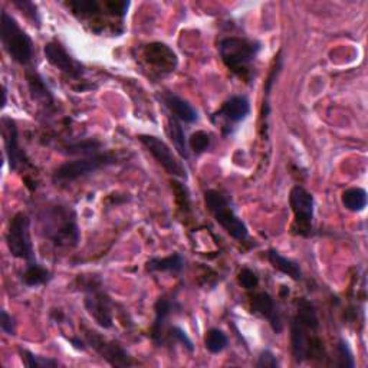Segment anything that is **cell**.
<instances>
[{
  "instance_id": "6da1fadb",
  "label": "cell",
  "mask_w": 368,
  "mask_h": 368,
  "mask_svg": "<svg viewBox=\"0 0 368 368\" xmlns=\"http://www.w3.org/2000/svg\"><path fill=\"white\" fill-rule=\"evenodd\" d=\"M318 328L317 311L309 301L301 300L298 302V312L291 327V345L296 362H302L311 357H322L324 349L317 336Z\"/></svg>"
},
{
  "instance_id": "7a4b0ae2",
  "label": "cell",
  "mask_w": 368,
  "mask_h": 368,
  "mask_svg": "<svg viewBox=\"0 0 368 368\" xmlns=\"http://www.w3.org/2000/svg\"><path fill=\"white\" fill-rule=\"evenodd\" d=\"M43 233L55 246L74 248L79 242V229L71 209L55 206L45 210L42 216Z\"/></svg>"
},
{
  "instance_id": "3957f363",
  "label": "cell",
  "mask_w": 368,
  "mask_h": 368,
  "mask_svg": "<svg viewBox=\"0 0 368 368\" xmlns=\"http://www.w3.org/2000/svg\"><path fill=\"white\" fill-rule=\"evenodd\" d=\"M260 43L244 38H226L220 42L219 52L224 65L239 77L248 78L251 65L258 57Z\"/></svg>"
},
{
  "instance_id": "277c9868",
  "label": "cell",
  "mask_w": 368,
  "mask_h": 368,
  "mask_svg": "<svg viewBox=\"0 0 368 368\" xmlns=\"http://www.w3.org/2000/svg\"><path fill=\"white\" fill-rule=\"evenodd\" d=\"M204 202L207 209L210 210V213H212L213 217L216 219V222L233 239L240 242L248 239L249 232L246 224L238 217L235 210L229 204V200H227L222 193L216 190H207L204 193Z\"/></svg>"
},
{
  "instance_id": "5b68a950",
  "label": "cell",
  "mask_w": 368,
  "mask_h": 368,
  "mask_svg": "<svg viewBox=\"0 0 368 368\" xmlns=\"http://www.w3.org/2000/svg\"><path fill=\"white\" fill-rule=\"evenodd\" d=\"M0 38L8 54L17 64L26 65L32 59L33 43L28 33L22 30L8 12H2V32Z\"/></svg>"
},
{
  "instance_id": "8992f818",
  "label": "cell",
  "mask_w": 368,
  "mask_h": 368,
  "mask_svg": "<svg viewBox=\"0 0 368 368\" xmlns=\"http://www.w3.org/2000/svg\"><path fill=\"white\" fill-rule=\"evenodd\" d=\"M117 163V157L111 153H93L84 159L62 164L54 174V183L66 184L78 180L86 174L94 173L102 167Z\"/></svg>"
},
{
  "instance_id": "52a82bcc",
  "label": "cell",
  "mask_w": 368,
  "mask_h": 368,
  "mask_svg": "<svg viewBox=\"0 0 368 368\" xmlns=\"http://www.w3.org/2000/svg\"><path fill=\"white\" fill-rule=\"evenodd\" d=\"M29 226L30 220L28 215L17 213L10 222L6 242L12 256L17 259H23L28 262V264H32V262H37V259H35Z\"/></svg>"
},
{
  "instance_id": "ba28073f",
  "label": "cell",
  "mask_w": 368,
  "mask_h": 368,
  "mask_svg": "<svg viewBox=\"0 0 368 368\" xmlns=\"http://www.w3.org/2000/svg\"><path fill=\"white\" fill-rule=\"evenodd\" d=\"M289 203L295 216V231L298 235L308 236L312 232L313 196L301 186L291 190Z\"/></svg>"
},
{
  "instance_id": "9c48e42d",
  "label": "cell",
  "mask_w": 368,
  "mask_h": 368,
  "mask_svg": "<svg viewBox=\"0 0 368 368\" xmlns=\"http://www.w3.org/2000/svg\"><path fill=\"white\" fill-rule=\"evenodd\" d=\"M138 139L153 154L154 159L166 168L167 173L173 174V176L187 179V171L184 166L176 159V155L173 154V151L163 139L154 135H139Z\"/></svg>"
},
{
  "instance_id": "30bf717a",
  "label": "cell",
  "mask_w": 368,
  "mask_h": 368,
  "mask_svg": "<svg viewBox=\"0 0 368 368\" xmlns=\"http://www.w3.org/2000/svg\"><path fill=\"white\" fill-rule=\"evenodd\" d=\"M85 307L88 312L93 315V318L101 325L102 328L113 327V312H111V301L110 298L95 287L94 284L88 285L85 296Z\"/></svg>"
},
{
  "instance_id": "8fae6325",
  "label": "cell",
  "mask_w": 368,
  "mask_h": 368,
  "mask_svg": "<svg viewBox=\"0 0 368 368\" xmlns=\"http://www.w3.org/2000/svg\"><path fill=\"white\" fill-rule=\"evenodd\" d=\"M45 57L50 65L58 68L61 72L71 78H81L85 72V68L81 62L74 59L68 54L66 49L59 42H49L45 45Z\"/></svg>"
},
{
  "instance_id": "7c38bea8",
  "label": "cell",
  "mask_w": 368,
  "mask_h": 368,
  "mask_svg": "<svg viewBox=\"0 0 368 368\" xmlns=\"http://www.w3.org/2000/svg\"><path fill=\"white\" fill-rule=\"evenodd\" d=\"M90 344L97 349L99 356L108 361L114 367H130L133 364L131 357L114 341H108L102 338L98 332H90L88 334Z\"/></svg>"
},
{
  "instance_id": "4fadbf2b",
  "label": "cell",
  "mask_w": 368,
  "mask_h": 368,
  "mask_svg": "<svg viewBox=\"0 0 368 368\" xmlns=\"http://www.w3.org/2000/svg\"><path fill=\"white\" fill-rule=\"evenodd\" d=\"M3 126V138H5V148L9 160V166L12 170H17L19 166L26 164L28 160L25 153L19 147V137H17V127L16 122L12 118L5 117L2 119Z\"/></svg>"
},
{
  "instance_id": "5bb4252c",
  "label": "cell",
  "mask_w": 368,
  "mask_h": 368,
  "mask_svg": "<svg viewBox=\"0 0 368 368\" xmlns=\"http://www.w3.org/2000/svg\"><path fill=\"white\" fill-rule=\"evenodd\" d=\"M251 308L253 313H258L260 317H264L269 321L272 329L276 332V334L282 331V321H280L278 307L275 304V300L268 292L255 293L252 296Z\"/></svg>"
},
{
  "instance_id": "9a60e30c",
  "label": "cell",
  "mask_w": 368,
  "mask_h": 368,
  "mask_svg": "<svg viewBox=\"0 0 368 368\" xmlns=\"http://www.w3.org/2000/svg\"><path fill=\"white\" fill-rule=\"evenodd\" d=\"M144 58L163 72H173L177 66V57L164 43H151L144 49Z\"/></svg>"
},
{
  "instance_id": "2e32d148",
  "label": "cell",
  "mask_w": 368,
  "mask_h": 368,
  "mask_svg": "<svg viewBox=\"0 0 368 368\" xmlns=\"http://www.w3.org/2000/svg\"><path fill=\"white\" fill-rule=\"evenodd\" d=\"M164 104L166 107L171 111V115L174 118H177L180 122H186V124H193V122L197 121V111L191 107V105L184 101L183 98L177 97L176 94L167 93L164 97Z\"/></svg>"
},
{
  "instance_id": "e0dca14e",
  "label": "cell",
  "mask_w": 368,
  "mask_h": 368,
  "mask_svg": "<svg viewBox=\"0 0 368 368\" xmlns=\"http://www.w3.org/2000/svg\"><path fill=\"white\" fill-rule=\"evenodd\" d=\"M249 113H251L249 99L243 95H235L223 104V107L219 110L216 117H224L231 122H240L249 115Z\"/></svg>"
},
{
  "instance_id": "ac0fdd59",
  "label": "cell",
  "mask_w": 368,
  "mask_h": 368,
  "mask_svg": "<svg viewBox=\"0 0 368 368\" xmlns=\"http://www.w3.org/2000/svg\"><path fill=\"white\" fill-rule=\"evenodd\" d=\"M173 308H174V304L166 300V298H160L154 307L155 318H154L153 328H151V338L155 344L160 345L163 342V328L166 325L167 318L170 317Z\"/></svg>"
},
{
  "instance_id": "d6986e66",
  "label": "cell",
  "mask_w": 368,
  "mask_h": 368,
  "mask_svg": "<svg viewBox=\"0 0 368 368\" xmlns=\"http://www.w3.org/2000/svg\"><path fill=\"white\" fill-rule=\"evenodd\" d=\"M268 260L271 262V265L278 269L279 272H282L285 275H288L289 278H292L293 280H301L302 279V271L300 268V265L296 264V262L285 258L280 255L278 251L275 249H269L268 253Z\"/></svg>"
},
{
  "instance_id": "ffe728a7",
  "label": "cell",
  "mask_w": 368,
  "mask_h": 368,
  "mask_svg": "<svg viewBox=\"0 0 368 368\" xmlns=\"http://www.w3.org/2000/svg\"><path fill=\"white\" fill-rule=\"evenodd\" d=\"M147 268L154 272H182L184 268V259L180 253H173L167 258H153L148 260Z\"/></svg>"
},
{
  "instance_id": "44dd1931",
  "label": "cell",
  "mask_w": 368,
  "mask_h": 368,
  "mask_svg": "<svg viewBox=\"0 0 368 368\" xmlns=\"http://www.w3.org/2000/svg\"><path fill=\"white\" fill-rule=\"evenodd\" d=\"M168 133H170V138H171L174 148L177 150V153L183 157V159L187 160L188 159L187 138L182 127V122L177 118H174L173 115L168 117Z\"/></svg>"
},
{
  "instance_id": "7402d4cb",
  "label": "cell",
  "mask_w": 368,
  "mask_h": 368,
  "mask_svg": "<svg viewBox=\"0 0 368 368\" xmlns=\"http://www.w3.org/2000/svg\"><path fill=\"white\" fill-rule=\"evenodd\" d=\"M342 204L349 212H362L367 206V191L360 187L345 190L342 193Z\"/></svg>"
},
{
  "instance_id": "603a6c76",
  "label": "cell",
  "mask_w": 368,
  "mask_h": 368,
  "mask_svg": "<svg viewBox=\"0 0 368 368\" xmlns=\"http://www.w3.org/2000/svg\"><path fill=\"white\" fill-rule=\"evenodd\" d=\"M22 279L28 287H39L48 282L50 279V273L39 264H37V262H32V264H28Z\"/></svg>"
},
{
  "instance_id": "cb8c5ba5",
  "label": "cell",
  "mask_w": 368,
  "mask_h": 368,
  "mask_svg": "<svg viewBox=\"0 0 368 368\" xmlns=\"http://www.w3.org/2000/svg\"><path fill=\"white\" fill-rule=\"evenodd\" d=\"M227 342H229V340H227V336L222 329H217V328L210 329L206 334V338H204V347H206L207 351L212 353V354L222 353L223 349L227 347Z\"/></svg>"
},
{
  "instance_id": "d4e9b609",
  "label": "cell",
  "mask_w": 368,
  "mask_h": 368,
  "mask_svg": "<svg viewBox=\"0 0 368 368\" xmlns=\"http://www.w3.org/2000/svg\"><path fill=\"white\" fill-rule=\"evenodd\" d=\"M21 356H22V361L26 367L29 368H50V367H58V361L57 360H52L48 357H41L33 354L28 349H21Z\"/></svg>"
},
{
  "instance_id": "484cf974",
  "label": "cell",
  "mask_w": 368,
  "mask_h": 368,
  "mask_svg": "<svg viewBox=\"0 0 368 368\" xmlns=\"http://www.w3.org/2000/svg\"><path fill=\"white\" fill-rule=\"evenodd\" d=\"M68 8L81 17H91L99 12L97 0H77V2H69Z\"/></svg>"
},
{
  "instance_id": "4316f807",
  "label": "cell",
  "mask_w": 368,
  "mask_h": 368,
  "mask_svg": "<svg viewBox=\"0 0 368 368\" xmlns=\"http://www.w3.org/2000/svg\"><path fill=\"white\" fill-rule=\"evenodd\" d=\"M188 146L196 154H202L210 146V135L207 133H204V131L193 133L190 139H188Z\"/></svg>"
},
{
  "instance_id": "83f0119b",
  "label": "cell",
  "mask_w": 368,
  "mask_h": 368,
  "mask_svg": "<svg viewBox=\"0 0 368 368\" xmlns=\"http://www.w3.org/2000/svg\"><path fill=\"white\" fill-rule=\"evenodd\" d=\"M239 284L248 291L255 289L259 285V278L256 276V273L253 271H251L249 268H243L239 272Z\"/></svg>"
},
{
  "instance_id": "f1b7e54d",
  "label": "cell",
  "mask_w": 368,
  "mask_h": 368,
  "mask_svg": "<svg viewBox=\"0 0 368 368\" xmlns=\"http://www.w3.org/2000/svg\"><path fill=\"white\" fill-rule=\"evenodd\" d=\"M338 356H340V367L353 368L356 365L351 349H349L348 344L344 340H341L338 344Z\"/></svg>"
},
{
  "instance_id": "f546056e",
  "label": "cell",
  "mask_w": 368,
  "mask_h": 368,
  "mask_svg": "<svg viewBox=\"0 0 368 368\" xmlns=\"http://www.w3.org/2000/svg\"><path fill=\"white\" fill-rule=\"evenodd\" d=\"M14 5L25 13V16L29 17V19L33 22V25L35 23H37V26L41 25V19H39L37 6H35L32 2H28V0H23V2H19V0H14Z\"/></svg>"
},
{
  "instance_id": "4dcf8cb0",
  "label": "cell",
  "mask_w": 368,
  "mask_h": 368,
  "mask_svg": "<svg viewBox=\"0 0 368 368\" xmlns=\"http://www.w3.org/2000/svg\"><path fill=\"white\" fill-rule=\"evenodd\" d=\"M170 332H171V337H173L174 340H176L177 342H180V344L187 349L188 353H193V351H195V345H193V341L188 338V336L186 334V332H184L182 328H179V327H173V328L170 329Z\"/></svg>"
},
{
  "instance_id": "1f68e13d",
  "label": "cell",
  "mask_w": 368,
  "mask_h": 368,
  "mask_svg": "<svg viewBox=\"0 0 368 368\" xmlns=\"http://www.w3.org/2000/svg\"><path fill=\"white\" fill-rule=\"evenodd\" d=\"M256 367L258 368H278L279 362L271 349H265V351L260 353L259 360L256 362Z\"/></svg>"
},
{
  "instance_id": "d6a6232c",
  "label": "cell",
  "mask_w": 368,
  "mask_h": 368,
  "mask_svg": "<svg viewBox=\"0 0 368 368\" xmlns=\"http://www.w3.org/2000/svg\"><path fill=\"white\" fill-rule=\"evenodd\" d=\"M28 79H29V85H30V91H32V94H33L35 98L49 95V91L45 88V85H43V82H42L41 78H38L37 75H35V77H30L29 75Z\"/></svg>"
},
{
  "instance_id": "836d02e7",
  "label": "cell",
  "mask_w": 368,
  "mask_h": 368,
  "mask_svg": "<svg viewBox=\"0 0 368 368\" xmlns=\"http://www.w3.org/2000/svg\"><path fill=\"white\" fill-rule=\"evenodd\" d=\"M0 328L8 336H14V331H16V322L12 318V315H9L6 311L0 312Z\"/></svg>"
},
{
  "instance_id": "e575fe53",
  "label": "cell",
  "mask_w": 368,
  "mask_h": 368,
  "mask_svg": "<svg viewBox=\"0 0 368 368\" xmlns=\"http://www.w3.org/2000/svg\"><path fill=\"white\" fill-rule=\"evenodd\" d=\"M3 101H2V108H5V105H6V98H8V91H6V86H3Z\"/></svg>"
}]
</instances>
